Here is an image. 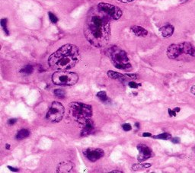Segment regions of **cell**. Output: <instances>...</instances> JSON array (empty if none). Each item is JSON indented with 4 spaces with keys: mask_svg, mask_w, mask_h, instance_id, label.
<instances>
[{
    "mask_svg": "<svg viewBox=\"0 0 195 173\" xmlns=\"http://www.w3.org/2000/svg\"><path fill=\"white\" fill-rule=\"evenodd\" d=\"M128 86H130V88H132V89H137V88H138L139 86H141V84L136 83V82H130L128 83Z\"/></svg>",
    "mask_w": 195,
    "mask_h": 173,
    "instance_id": "25",
    "label": "cell"
},
{
    "mask_svg": "<svg viewBox=\"0 0 195 173\" xmlns=\"http://www.w3.org/2000/svg\"><path fill=\"white\" fill-rule=\"evenodd\" d=\"M17 120L16 119H10V120L8 121V123H9V125H13L14 123H16Z\"/></svg>",
    "mask_w": 195,
    "mask_h": 173,
    "instance_id": "27",
    "label": "cell"
},
{
    "mask_svg": "<svg viewBox=\"0 0 195 173\" xmlns=\"http://www.w3.org/2000/svg\"><path fill=\"white\" fill-rule=\"evenodd\" d=\"M188 0H182V2H187Z\"/></svg>",
    "mask_w": 195,
    "mask_h": 173,
    "instance_id": "37",
    "label": "cell"
},
{
    "mask_svg": "<svg viewBox=\"0 0 195 173\" xmlns=\"http://www.w3.org/2000/svg\"><path fill=\"white\" fill-rule=\"evenodd\" d=\"M174 110H175L176 112H180V110H181V109H180V108H175Z\"/></svg>",
    "mask_w": 195,
    "mask_h": 173,
    "instance_id": "34",
    "label": "cell"
},
{
    "mask_svg": "<svg viewBox=\"0 0 195 173\" xmlns=\"http://www.w3.org/2000/svg\"><path fill=\"white\" fill-rule=\"evenodd\" d=\"M143 137H152V136L150 133L146 132V133H143Z\"/></svg>",
    "mask_w": 195,
    "mask_h": 173,
    "instance_id": "31",
    "label": "cell"
},
{
    "mask_svg": "<svg viewBox=\"0 0 195 173\" xmlns=\"http://www.w3.org/2000/svg\"><path fill=\"white\" fill-rule=\"evenodd\" d=\"M136 126H137V128H139V127H139V123H136Z\"/></svg>",
    "mask_w": 195,
    "mask_h": 173,
    "instance_id": "36",
    "label": "cell"
},
{
    "mask_svg": "<svg viewBox=\"0 0 195 173\" xmlns=\"http://www.w3.org/2000/svg\"><path fill=\"white\" fill-rule=\"evenodd\" d=\"M122 128L124 131H130L132 129V127L130 123H124V124L122 125Z\"/></svg>",
    "mask_w": 195,
    "mask_h": 173,
    "instance_id": "24",
    "label": "cell"
},
{
    "mask_svg": "<svg viewBox=\"0 0 195 173\" xmlns=\"http://www.w3.org/2000/svg\"><path fill=\"white\" fill-rule=\"evenodd\" d=\"M82 126V131H81V136L86 137L92 134L95 130V125L92 121L90 118L86 119L81 123H79Z\"/></svg>",
    "mask_w": 195,
    "mask_h": 173,
    "instance_id": "11",
    "label": "cell"
},
{
    "mask_svg": "<svg viewBox=\"0 0 195 173\" xmlns=\"http://www.w3.org/2000/svg\"><path fill=\"white\" fill-rule=\"evenodd\" d=\"M48 16H49V18H50V21L53 24H56V23L58 21V18L54 14H53L52 12H48Z\"/></svg>",
    "mask_w": 195,
    "mask_h": 173,
    "instance_id": "23",
    "label": "cell"
},
{
    "mask_svg": "<svg viewBox=\"0 0 195 173\" xmlns=\"http://www.w3.org/2000/svg\"><path fill=\"white\" fill-rule=\"evenodd\" d=\"M79 80L76 73L67 70H59L52 75V81L55 85L64 86H74Z\"/></svg>",
    "mask_w": 195,
    "mask_h": 173,
    "instance_id": "6",
    "label": "cell"
},
{
    "mask_svg": "<svg viewBox=\"0 0 195 173\" xmlns=\"http://www.w3.org/2000/svg\"><path fill=\"white\" fill-rule=\"evenodd\" d=\"M84 154L89 161L96 162L100 160L104 155V150L101 149H95V148H89L84 151Z\"/></svg>",
    "mask_w": 195,
    "mask_h": 173,
    "instance_id": "9",
    "label": "cell"
},
{
    "mask_svg": "<svg viewBox=\"0 0 195 173\" xmlns=\"http://www.w3.org/2000/svg\"><path fill=\"white\" fill-rule=\"evenodd\" d=\"M65 112L64 105L58 101H53L46 115L47 120L52 123H57L63 119Z\"/></svg>",
    "mask_w": 195,
    "mask_h": 173,
    "instance_id": "7",
    "label": "cell"
},
{
    "mask_svg": "<svg viewBox=\"0 0 195 173\" xmlns=\"http://www.w3.org/2000/svg\"><path fill=\"white\" fill-rule=\"evenodd\" d=\"M111 173H122L121 171H118V170H114V171H111Z\"/></svg>",
    "mask_w": 195,
    "mask_h": 173,
    "instance_id": "33",
    "label": "cell"
},
{
    "mask_svg": "<svg viewBox=\"0 0 195 173\" xmlns=\"http://www.w3.org/2000/svg\"><path fill=\"white\" fill-rule=\"evenodd\" d=\"M171 141H172L174 143H178L180 142V139L178 138V137H175V138H173V139L171 140Z\"/></svg>",
    "mask_w": 195,
    "mask_h": 173,
    "instance_id": "29",
    "label": "cell"
},
{
    "mask_svg": "<svg viewBox=\"0 0 195 173\" xmlns=\"http://www.w3.org/2000/svg\"><path fill=\"white\" fill-rule=\"evenodd\" d=\"M69 112L74 119L81 123L92 116V107L82 102H72L69 104Z\"/></svg>",
    "mask_w": 195,
    "mask_h": 173,
    "instance_id": "5",
    "label": "cell"
},
{
    "mask_svg": "<svg viewBox=\"0 0 195 173\" xmlns=\"http://www.w3.org/2000/svg\"><path fill=\"white\" fill-rule=\"evenodd\" d=\"M73 163L69 161H64L57 166V172H70L73 169Z\"/></svg>",
    "mask_w": 195,
    "mask_h": 173,
    "instance_id": "12",
    "label": "cell"
},
{
    "mask_svg": "<svg viewBox=\"0 0 195 173\" xmlns=\"http://www.w3.org/2000/svg\"><path fill=\"white\" fill-rule=\"evenodd\" d=\"M176 113L177 112H175V110L168 109V114H169L170 117H175L176 116Z\"/></svg>",
    "mask_w": 195,
    "mask_h": 173,
    "instance_id": "26",
    "label": "cell"
},
{
    "mask_svg": "<svg viewBox=\"0 0 195 173\" xmlns=\"http://www.w3.org/2000/svg\"><path fill=\"white\" fill-rule=\"evenodd\" d=\"M191 92L195 95V86H193L191 88Z\"/></svg>",
    "mask_w": 195,
    "mask_h": 173,
    "instance_id": "32",
    "label": "cell"
},
{
    "mask_svg": "<svg viewBox=\"0 0 195 173\" xmlns=\"http://www.w3.org/2000/svg\"><path fill=\"white\" fill-rule=\"evenodd\" d=\"M30 132L29 130H27V129H21L18 132L17 135H16V139L17 140H24L27 137H29Z\"/></svg>",
    "mask_w": 195,
    "mask_h": 173,
    "instance_id": "15",
    "label": "cell"
},
{
    "mask_svg": "<svg viewBox=\"0 0 195 173\" xmlns=\"http://www.w3.org/2000/svg\"><path fill=\"white\" fill-rule=\"evenodd\" d=\"M154 139H159V140H168L171 138V135L168 133H163V134H159V135L152 136Z\"/></svg>",
    "mask_w": 195,
    "mask_h": 173,
    "instance_id": "18",
    "label": "cell"
},
{
    "mask_svg": "<svg viewBox=\"0 0 195 173\" xmlns=\"http://www.w3.org/2000/svg\"><path fill=\"white\" fill-rule=\"evenodd\" d=\"M98 9L100 11L108 16L110 18L113 20H118L123 15V12L120 8L112 4L107 3V2H100L98 5Z\"/></svg>",
    "mask_w": 195,
    "mask_h": 173,
    "instance_id": "8",
    "label": "cell"
},
{
    "mask_svg": "<svg viewBox=\"0 0 195 173\" xmlns=\"http://www.w3.org/2000/svg\"><path fill=\"white\" fill-rule=\"evenodd\" d=\"M167 56L171 60H182L195 58V47L188 42L173 44L167 49Z\"/></svg>",
    "mask_w": 195,
    "mask_h": 173,
    "instance_id": "3",
    "label": "cell"
},
{
    "mask_svg": "<svg viewBox=\"0 0 195 173\" xmlns=\"http://www.w3.org/2000/svg\"><path fill=\"white\" fill-rule=\"evenodd\" d=\"M150 166H151V164H147V163L142 164V163H139L138 165H136V166H133V169L138 170V169H141L149 168V167Z\"/></svg>",
    "mask_w": 195,
    "mask_h": 173,
    "instance_id": "21",
    "label": "cell"
},
{
    "mask_svg": "<svg viewBox=\"0 0 195 173\" xmlns=\"http://www.w3.org/2000/svg\"><path fill=\"white\" fill-rule=\"evenodd\" d=\"M54 94L55 95L57 96V97H58V98H64L65 97V95H66V92L64 90H63V89H56L54 91Z\"/></svg>",
    "mask_w": 195,
    "mask_h": 173,
    "instance_id": "22",
    "label": "cell"
},
{
    "mask_svg": "<svg viewBox=\"0 0 195 173\" xmlns=\"http://www.w3.org/2000/svg\"><path fill=\"white\" fill-rule=\"evenodd\" d=\"M84 34L89 43L96 47L108 44L111 36L110 18L99 9L89 12L85 23Z\"/></svg>",
    "mask_w": 195,
    "mask_h": 173,
    "instance_id": "1",
    "label": "cell"
},
{
    "mask_svg": "<svg viewBox=\"0 0 195 173\" xmlns=\"http://www.w3.org/2000/svg\"><path fill=\"white\" fill-rule=\"evenodd\" d=\"M8 168L9 169L11 170V171L12 172H18V169L16 168H14V167H12V166H8Z\"/></svg>",
    "mask_w": 195,
    "mask_h": 173,
    "instance_id": "30",
    "label": "cell"
},
{
    "mask_svg": "<svg viewBox=\"0 0 195 173\" xmlns=\"http://www.w3.org/2000/svg\"><path fill=\"white\" fill-rule=\"evenodd\" d=\"M130 29H131L132 32L137 37H146L148 34V31L144 27H140V26H132Z\"/></svg>",
    "mask_w": 195,
    "mask_h": 173,
    "instance_id": "14",
    "label": "cell"
},
{
    "mask_svg": "<svg viewBox=\"0 0 195 173\" xmlns=\"http://www.w3.org/2000/svg\"><path fill=\"white\" fill-rule=\"evenodd\" d=\"M97 97L99 98L101 101H103V102L108 101V96H107L106 92L104 91H101L99 92H98Z\"/></svg>",
    "mask_w": 195,
    "mask_h": 173,
    "instance_id": "19",
    "label": "cell"
},
{
    "mask_svg": "<svg viewBox=\"0 0 195 173\" xmlns=\"http://www.w3.org/2000/svg\"><path fill=\"white\" fill-rule=\"evenodd\" d=\"M174 31H175V27H173L171 24H169L163 26V27H162L161 28H160V30H159V31H160V33H161L162 34V36L165 38H170L173 34V33H174Z\"/></svg>",
    "mask_w": 195,
    "mask_h": 173,
    "instance_id": "13",
    "label": "cell"
},
{
    "mask_svg": "<svg viewBox=\"0 0 195 173\" xmlns=\"http://www.w3.org/2000/svg\"><path fill=\"white\" fill-rule=\"evenodd\" d=\"M80 59L79 47L74 44H65L48 58V64L56 70H67L76 65Z\"/></svg>",
    "mask_w": 195,
    "mask_h": 173,
    "instance_id": "2",
    "label": "cell"
},
{
    "mask_svg": "<svg viewBox=\"0 0 195 173\" xmlns=\"http://www.w3.org/2000/svg\"><path fill=\"white\" fill-rule=\"evenodd\" d=\"M108 75L109 76L110 78L113 79H120L122 80L123 77V75L121 73H119L117 72H114V71L112 70H109L108 72Z\"/></svg>",
    "mask_w": 195,
    "mask_h": 173,
    "instance_id": "17",
    "label": "cell"
},
{
    "mask_svg": "<svg viewBox=\"0 0 195 173\" xmlns=\"http://www.w3.org/2000/svg\"><path fill=\"white\" fill-rule=\"evenodd\" d=\"M117 1H119V2H123V3H128V2H134L135 0H117Z\"/></svg>",
    "mask_w": 195,
    "mask_h": 173,
    "instance_id": "28",
    "label": "cell"
},
{
    "mask_svg": "<svg viewBox=\"0 0 195 173\" xmlns=\"http://www.w3.org/2000/svg\"><path fill=\"white\" fill-rule=\"evenodd\" d=\"M34 72V67L31 65H26L20 69V72L24 75H30Z\"/></svg>",
    "mask_w": 195,
    "mask_h": 173,
    "instance_id": "16",
    "label": "cell"
},
{
    "mask_svg": "<svg viewBox=\"0 0 195 173\" xmlns=\"http://www.w3.org/2000/svg\"><path fill=\"white\" fill-rule=\"evenodd\" d=\"M137 149L139 150L140 155L138 156L139 163H142L147 159L150 158L152 155V152L149 147L143 144H140L137 146Z\"/></svg>",
    "mask_w": 195,
    "mask_h": 173,
    "instance_id": "10",
    "label": "cell"
},
{
    "mask_svg": "<svg viewBox=\"0 0 195 173\" xmlns=\"http://www.w3.org/2000/svg\"><path fill=\"white\" fill-rule=\"evenodd\" d=\"M5 148H6L7 149H9V148H10V145H9V144H6V146H5Z\"/></svg>",
    "mask_w": 195,
    "mask_h": 173,
    "instance_id": "35",
    "label": "cell"
},
{
    "mask_svg": "<svg viewBox=\"0 0 195 173\" xmlns=\"http://www.w3.org/2000/svg\"><path fill=\"white\" fill-rule=\"evenodd\" d=\"M112 64L116 68L122 70H130L132 68L128 56L124 50L117 47H112L108 50Z\"/></svg>",
    "mask_w": 195,
    "mask_h": 173,
    "instance_id": "4",
    "label": "cell"
},
{
    "mask_svg": "<svg viewBox=\"0 0 195 173\" xmlns=\"http://www.w3.org/2000/svg\"><path fill=\"white\" fill-rule=\"evenodd\" d=\"M7 22H8L7 18L1 19V26H2V29H3V31H5V33L7 34V35H9V30H8V27H7Z\"/></svg>",
    "mask_w": 195,
    "mask_h": 173,
    "instance_id": "20",
    "label": "cell"
}]
</instances>
